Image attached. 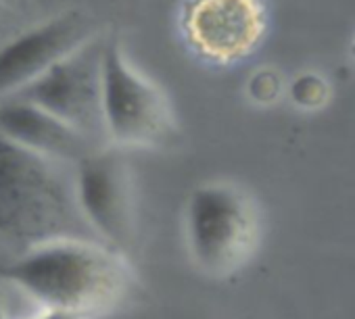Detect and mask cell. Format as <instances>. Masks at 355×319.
I'll return each mask as SVG.
<instances>
[{"mask_svg": "<svg viewBox=\"0 0 355 319\" xmlns=\"http://www.w3.org/2000/svg\"><path fill=\"white\" fill-rule=\"evenodd\" d=\"M5 280L44 309L92 317L125 296L132 271L121 250L105 242L57 240L28 248Z\"/></svg>", "mask_w": 355, "mask_h": 319, "instance_id": "obj_2", "label": "cell"}, {"mask_svg": "<svg viewBox=\"0 0 355 319\" xmlns=\"http://www.w3.org/2000/svg\"><path fill=\"white\" fill-rule=\"evenodd\" d=\"M0 319H7V317H5V313H3V309H0Z\"/></svg>", "mask_w": 355, "mask_h": 319, "instance_id": "obj_12", "label": "cell"}, {"mask_svg": "<svg viewBox=\"0 0 355 319\" xmlns=\"http://www.w3.org/2000/svg\"><path fill=\"white\" fill-rule=\"evenodd\" d=\"M103 113L107 140L119 148H167L180 138L167 94L130 63L117 36L105 42Z\"/></svg>", "mask_w": 355, "mask_h": 319, "instance_id": "obj_4", "label": "cell"}, {"mask_svg": "<svg viewBox=\"0 0 355 319\" xmlns=\"http://www.w3.org/2000/svg\"><path fill=\"white\" fill-rule=\"evenodd\" d=\"M94 36L88 15L67 11L7 42L0 48V100L24 92Z\"/></svg>", "mask_w": 355, "mask_h": 319, "instance_id": "obj_8", "label": "cell"}, {"mask_svg": "<svg viewBox=\"0 0 355 319\" xmlns=\"http://www.w3.org/2000/svg\"><path fill=\"white\" fill-rule=\"evenodd\" d=\"M180 30L205 63H243L268 34L266 0H184Z\"/></svg>", "mask_w": 355, "mask_h": 319, "instance_id": "obj_6", "label": "cell"}, {"mask_svg": "<svg viewBox=\"0 0 355 319\" xmlns=\"http://www.w3.org/2000/svg\"><path fill=\"white\" fill-rule=\"evenodd\" d=\"M107 38L94 36L17 96L53 113L96 146L109 144L103 113V57Z\"/></svg>", "mask_w": 355, "mask_h": 319, "instance_id": "obj_5", "label": "cell"}, {"mask_svg": "<svg viewBox=\"0 0 355 319\" xmlns=\"http://www.w3.org/2000/svg\"><path fill=\"white\" fill-rule=\"evenodd\" d=\"M76 188L84 217L94 234L121 250L134 236V186L119 146L107 144L76 163Z\"/></svg>", "mask_w": 355, "mask_h": 319, "instance_id": "obj_7", "label": "cell"}, {"mask_svg": "<svg viewBox=\"0 0 355 319\" xmlns=\"http://www.w3.org/2000/svg\"><path fill=\"white\" fill-rule=\"evenodd\" d=\"M291 98L295 100L297 107L313 111L322 107L324 100L328 98V86L320 75H313V73L299 75L291 86Z\"/></svg>", "mask_w": 355, "mask_h": 319, "instance_id": "obj_10", "label": "cell"}, {"mask_svg": "<svg viewBox=\"0 0 355 319\" xmlns=\"http://www.w3.org/2000/svg\"><path fill=\"white\" fill-rule=\"evenodd\" d=\"M0 230L28 248L57 240H98L82 213L76 165L0 138Z\"/></svg>", "mask_w": 355, "mask_h": 319, "instance_id": "obj_1", "label": "cell"}, {"mask_svg": "<svg viewBox=\"0 0 355 319\" xmlns=\"http://www.w3.org/2000/svg\"><path fill=\"white\" fill-rule=\"evenodd\" d=\"M259 234L257 205L236 184L205 182L189 194L184 238L201 273L214 280L236 275L253 259Z\"/></svg>", "mask_w": 355, "mask_h": 319, "instance_id": "obj_3", "label": "cell"}, {"mask_svg": "<svg viewBox=\"0 0 355 319\" xmlns=\"http://www.w3.org/2000/svg\"><path fill=\"white\" fill-rule=\"evenodd\" d=\"M0 138L71 165L98 148L71 125L21 96L0 100Z\"/></svg>", "mask_w": 355, "mask_h": 319, "instance_id": "obj_9", "label": "cell"}, {"mask_svg": "<svg viewBox=\"0 0 355 319\" xmlns=\"http://www.w3.org/2000/svg\"><path fill=\"white\" fill-rule=\"evenodd\" d=\"M36 319H90V317L78 315V313H67V311H46Z\"/></svg>", "mask_w": 355, "mask_h": 319, "instance_id": "obj_11", "label": "cell"}]
</instances>
